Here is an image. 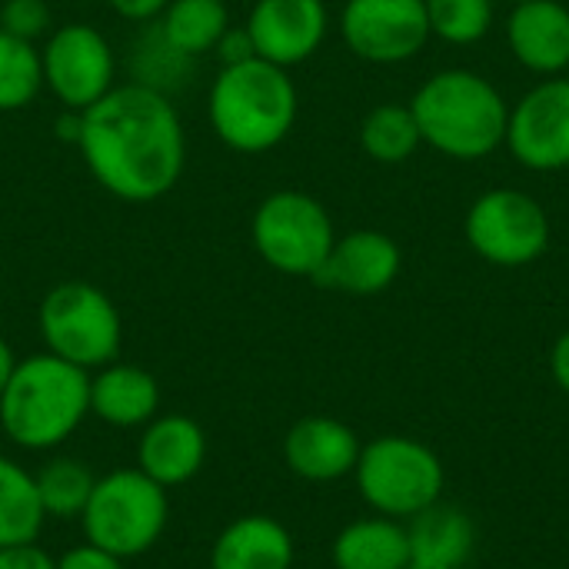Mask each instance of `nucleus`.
I'll list each match as a JSON object with an SVG mask.
<instances>
[{
	"label": "nucleus",
	"instance_id": "7c9ffc66",
	"mask_svg": "<svg viewBox=\"0 0 569 569\" xmlns=\"http://www.w3.org/2000/svg\"><path fill=\"white\" fill-rule=\"evenodd\" d=\"M217 53H220L223 67H230V63H243V60L257 57V53H253V40H250L247 27H240V30H237V27H230V30L220 37Z\"/></svg>",
	"mask_w": 569,
	"mask_h": 569
},
{
	"label": "nucleus",
	"instance_id": "c9c22d12",
	"mask_svg": "<svg viewBox=\"0 0 569 569\" xmlns=\"http://www.w3.org/2000/svg\"><path fill=\"white\" fill-rule=\"evenodd\" d=\"M507 3H523V0H507Z\"/></svg>",
	"mask_w": 569,
	"mask_h": 569
},
{
	"label": "nucleus",
	"instance_id": "cd10ccee",
	"mask_svg": "<svg viewBox=\"0 0 569 569\" xmlns=\"http://www.w3.org/2000/svg\"><path fill=\"white\" fill-rule=\"evenodd\" d=\"M53 13L47 0H3L0 7V30L20 37V40H37L50 30Z\"/></svg>",
	"mask_w": 569,
	"mask_h": 569
},
{
	"label": "nucleus",
	"instance_id": "bb28decb",
	"mask_svg": "<svg viewBox=\"0 0 569 569\" xmlns=\"http://www.w3.org/2000/svg\"><path fill=\"white\" fill-rule=\"evenodd\" d=\"M430 37L453 47L483 40L493 27V0H427Z\"/></svg>",
	"mask_w": 569,
	"mask_h": 569
},
{
	"label": "nucleus",
	"instance_id": "c85d7f7f",
	"mask_svg": "<svg viewBox=\"0 0 569 569\" xmlns=\"http://www.w3.org/2000/svg\"><path fill=\"white\" fill-rule=\"evenodd\" d=\"M57 569H123V560L93 543H80L70 547L63 557H57Z\"/></svg>",
	"mask_w": 569,
	"mask_h": 569
},
{
	"label": "nucleus",
	"instance_id": "0eeeda50",
	"mask_svg": "<svg viewBox=\"0 0 569 569\" xmlns=\"http://www.w3.org/2000/svg\"><path fill=\"white\" fill-rule=\"evenodd\" d=\"M37 327L47 353L93 373L120 357L123 320L117 303L87 280L50 287L37 310Z\"/></svg>",
	"mask_w": 569,
	"mask_h": 569
},
{
	"label": "nucleus",
	"instance_id": "473e14b6",
	"mask_svg": "<svg viewBox=\"0 0 569 569\" xmlns=\"http://www.w3.org/2000/svg\"><path fill=\"white\" fill-rule=\"evenodd\" d=\"M550 373H553L557 387L569 397V330L557 337V343L550 350Z\"/></svg>",
	"mask_w": 569,
	"mask_h": 569
},
{
	"label": "nucleus",
	"instance_id": "2eb2a0df",
	"mask_svg": "<svg viewBox=\"0 0 569 569\" xmlns=\"http://www.w3.org/2000/svg\"><path fill=\"white\" fill-rule=\"evenodd\" d=\"M360 437L337 417H303L283 437V463L307 483H333L353 477L360 460Z\"/></svg>",
	"mask_w": 569,
	"mask_h": 569
},
{
	"label": "nucleus",
	"instance_id": "9b49d317",
	"mask_svg": "<svg viewBox=\"0 0 569 569\" xmlns=\"http://www.w3.org/2000/svg\"><path fill=\"white\" fill-rule=\"evenodd\" d=\"M340 37L367 63H407L430 40L427 0H347L340 10Z\"/></svg>",
	"mask_w": 569,
	"mask_h": 569
},
{
	"label": "nucleus",
	"instance_id": "7ed1b4c3",
	"mask_svg": "<svg viewBox=\"0 0 569 569\" xmlns=\"http://www.w3.org/2000/svg\"><path fill=\"white\" fill-rule=\"evenodd\" d=\"M90 417V373L53 357L17 360L0 393V430L20 450L47 453L70 440Z\"/></svg>",
	"mask_w": 569,
	"mask_h": 569
},
{
	"label": "nucleus",
	"instance_id": "f257e3e1",
	"mask_svg": "<svg viewBox=\"0 0 569 569\" xmlns=\"http://www.w3.org/2000/svg\"><path fill=\"white\" fill-rule=\"evenodd\" d=\"M77 150L90 177L123 203L167 197L187 163V133L173 100L147 83H117L80 113Z\"/></svg>",
	"mask_w": 569,
	"mask_h": 569
},
{
	"label": "nucleus",
	"instance_id": "20e7f679",
	"mask_svg": "<svg viewBox=\"0 0 569 569\" xmlns=\"http://www.w3.org/2000/svg\"><path fill=\"white\" fill-rule=\"evenodd\" d=\"M300 97L290 73L250 57L217 73L207 93V117L220 143L237 153H267L280 147L297 123Z\"/></svg>",
	"mask_w": 569,
	"mask_h": 569
},
{
	"label": "nucleus",
	"instance_id": "423d86ee",
	"mask_svg": "<svg viewBox=\"0 0 569 569\" xmlns=\"http://www.w3.org/2000/svg\"><path fill=\"white\" fill-rule=\"evenodd\" d=\"M353 480L373 513L407 523L443 500L447 473L433 447L403 433H387L360 447Z\"/></svg>",
	"mask_w": 569,
	"mask_h": 569
},
{
	"label": "nucleus",
	"instance_id": "aec40b11",
	"mask_svg": "<svg viewBox=\"0 0 569 569\" xmlns=\"http://www.w3.org/2000/svg\"><path fill=\"white\" fill-rule=\"evenodd\" d=\"M333 569H407L410 537L407 523L390 517H360L350 520L330 547Z\"/></svg>",
	"mask_w": 569,
	"mask_h": 569
},
{
	"label": "nucleus",
	"instance_id": "39448f33",
	"mask_svg": "<svg viewBox=\"0 0 569 569\" xmlns=\"http://www.w3.org/2000/svg\"><path fill=\"white\" fill-rule=\"evenodd\" d=\"M170 503L167 490L153 483L137 467L110 470L107 477H97L93 493L80 513L87 543L120 557L137 560L150 553L160 537L167 533Z\"/></svg>",
	"mask_w": 569,
	"mask_h": 569
},
{
	"label": "nucleus",
	"instance_id": "6e6552de",
	"mask_svg": "<svg viewBox=\"0 0 569 569\" xmlns=\"http://www.w3.org/2000/svg\"><path fill=\"white\" fill-rule=\"evenodd\" d=\"M250 240L260 260L277 273L313 280L337 240V230L317 197L303 190H277L253 210Z\"/></svg>",
	"mask_w": 569,
	"mask_h": 569
},
{
	"label": "nucleus",
	"instance_id": "5701e85b",
	"mask_svg": "<svg viewBox=\"0 0 569 569\" xmlns=\"http://www.w3.org/2000/svg\"><path fill=\"white\" fill-rule=\"evenodd\" d=\"M43 520L47 513L33 473H27L17 460L0 457V550L37 543Z\"/></svg>",
	"mask_w": 569,
	"mask_h": 569
},
{
	"label": "nucleus",
	"instance_id": "393cba45",
	"mask_svg": "<svg viewBox=\"0 0 569 569\" xmlns=\"http://www.w3.org/2000/svg\"><path fill=\"white\" fill-rule=\"evenodd\" d=\"M33 480L43 513L53 520H80L97 483L90 467L73 457H53L50 463H43L40 473H33Z\"/></svg>",
	"mask_w": 569,
	"mask_h": 569
},
{
	"label": "nucleus",
	"instance_id": "a878e982",
	"mask_svg": "<svg viewBox=\"0 0 569 569\" xmlns=\"http://www.w3.org/2000/svg\"><path fill=\"white\" fill-rule=\"evenodd\" d=\"M40 90H43L40 50L30 40L0 30V113L30 107Z\"/></svg>",
	"mask_w": 569,
	"mask_h": 569
},
{
	"label": "nucleus",
	"instance_id": "f8f14e48",
	"mask_svg": "<svg viewBox=\"0 0 569 569\" xmlns=\"http://www.w3.org/2000/svg\"><path fill=\"white\" fill-rule=\"evenodd\" d=\"M513 160L537 173L569 170V77H547L510 107L507 143Z\"/></svg>",
	"mask_w": 569,
	"mask_h": 569
},
{
	"label": "nucleus",
	"instance_id": "c756f323",
	"mask_svg": "<svg viewBox=\"0 0 569 569\" xmlns=\"http://www.w3.org/2000/svg\"><path fill=\"white\" fill-rule=\"evenodd\" d=\"M0 569H57V560L37 543H23L0 550Z\"/></svg>",
	"mask_w": 569,
	"mask_h": 569
},
{
	"label": "nucleus",
	"instance_id": "412c9836",
	"mask_svg": "<svg viewBox=\"0 0 569 569\" xmlns=\"http://www.w3.org/2000/svg\"><path fill=\"white\" fill-rule=\"evenodd\" d=\"M410 537V560L437 563L447 569H463L477 547L473 520L453 503H433L413 520H407Z\"/></svg>",
	"mask_w": 569,
	"mask_h": 569
},
{
	"label": "nucleus",
	"instance_id": "f03ea898",
	"mask_svg": "<svg viewBox=\"0 0 569 569\" xmlns=\"http://www.w3.org/2000/svg\"><path fill=\"white\" fill-rule=\"evenodd\" d=\"M420 140L450 160H483L507 143L510 103L477 70L450 67L423 80L410 100Z\"/></svg>",
	"mask_w": 569,
	"mask_h": 569
},
{
	"label": "nucleus",
	"instance_id": "1a4fd4ad",
	"mask_svg": "<svg viewBox=\"0 0 569 569\" xmlns=\"http://www.w3.org/2000/svg\"><path fill=\"white\" fill-rule=\"evenodd\" d=\"M467 243L493 267L517 270L537 263L550 247V217L543 203L513 187H493L473 200L463 220Z\"/></svg>",
	"mask_w": 569,
	"mask_h": 569
},
{
	"label": "nucleus",
	"instance_id": "72a5a7b5",
	"mask_svg": "<svg viewBox=\"0 0 569 569\" xmlns=\"http://www.w3.org/2000/svg\"><path fill=\"white\" fill-rule=\"evenodd\" d=\"M13 367H17V357H13L10 343L0 337V393H3V387H7V380H10V373H13Z\"/></svg>",
	"mask_w": 569,
	"mask_h": 569
},
{
	"label": "nucleus",
	"instance_id": "4468645a",
	"mask_svg": "<svg viewBox=\"0 0 569 569\" xmlns=\"http://www.w3.org/2000/svg\"><path fill=\"white\" fill-rule=\"evenodd\" d=\"M403 253L383 230H350L333 240L313 283L347 297H377L400 277Z\"/></svg>",
	"mask_w": 569,
	"mask_h": 569
},
{
	"label": "nucleus",
	"instance_id": "dca6fc26",
	"mask_svg": "<svg viewBox=\"0 0 569 569\" xmlns=\"http://www.w3.org/2000/svg\"><path fill=\"white\" fill-rule=\"evenodd\" d=\"M207 463V433L183 413H157L137 443V470L163 490L190 483Z\"/></svg>",
	"mask_w": 569,
	"mask_h": 569
},
{
	"label": "nucleus",
	"instance_id": "ddd939ff",
	"mask_svg": "<svg viewBox=\"0 0 569 569\" xmlns=\"http://www.w3.org/2000/svg\"><path fill=\"white\" fill-rule=\"evenodd\" d=\"M243 27L260 60L290 70L323 47L330 13L323 0H257Z\"/></svg>",
	"mask_w": 569,
	"mask_h": 569
},
{
	"label": "nucleus",
	"instance_id": "6ab92c4d",
	"mask_svg": "<svg viewBox=\"0 0 569 569\" xmlns=\"http://www.w3.org/2000/svg\"><path fill=\"white\" fill-rule=\"evenodd\" d=\"M293 533L267 513L230 520L210 547V569H293Z\"/></svg>",
	"mask_w": 569,
	"mask_h": 569
},
{
	"label": "nucleus",
	"instance_id": "b1692460",
	"mask_svg": "<svg viewBox=\"0 0 569 569\" xmlns=\"http://www.w3.org/2000/svg\"><path fill=\"white\" fill-rule=\"evenodd\" d=\"M420 143L423 140L410 103H380L360 123V147L377 163L397 167L410 160Z\"/></svg>",
	"mask_w": 569,
	"mask_h": 569
},
{
	"label": "nucleus",
	"instance_id": "f704fd0d",
	"mask_svg": "<svg viewBox=\"0 0 569 569\" xmlns=\"http://www.w3.org/2000/svg\"><path fill=\"white\" fill-rule=\"evenodd\" d=\"M407 569H447V567H437V563H423V560H410Z\"/></svg>",
	"mask_w": 569,
	"mask_h": 569
},
{
	"label": "nucleus",
	"instance_id": "2f4dec72",
	"mask_svg": "<svg viewBox=\"0 0 569 569\" xmlns=\"http://www.w3.org/2000/svg\"><path fill=\"white\" fill-rule=\"evenodd\" d=\"M107 3H110L113 13H120L123 20H130V23H147V20H157L170 0H107Z\"/></svg>",
	"mask_w": 569,
	"mask_h": 569
},
{
	"label": "nucleus",
	"instance_id": "4be33fe9",
	"mask_svg": "<svg viewBox=\"0 0 569 569\" xmlns=\"http://www.w3.org/2000/svg\"><path fill=\"white\" fill-rule=\"evenodd\" d=\"M157 20L160 37L187 60L213 53L220 37L230 30L223 0H170Z\"/></svg>",
	"mask_w": 569,
	"mask_h": 569
},
{
	"label": "nucleus",
	"instance_id": "a211bd4d",
	"mask_svg": "<svg viewBox=\"0 0 569 569\" xmlns=\"http://www.w3.org/2000/svg\"><path fill=\"white\" fill-rule=\"evenodd\" d=\"M160 413V383L137 363H107L90 377V417L107 427H147Z\"/></svg>",
	"mask_w": 569,
	"mask_h": 569
},
{
	"label": "nucleus",
	"instance_id": "9d476101",
	"mask_svg": "<svg viewBox=\"0 0 569 569\" xmlns=\"http://www.w3.org/2000/svg\"><path fill=\"white\" fill-rule=\"evenodd\" d=\"M43 87L63 110H87L117 87V57L93 23H63L40 47Z\"/></svg>",
	"mask_w": 569,
	"mask_h": 569
},
{
	"label": "nucleus",
	"instance_id": "f3484780",
	"mask_svg": "<svg viewBox=\"0 0 569 569\" xmlns=\"http://www.w3.org/2000/svg\"><path fill=\"white\" fill-rule=\"evenodd\" d=\"M507 47L520 67L560 77L569 67V7L563 0H523L507 17Z\"/></svg>",
	"mask_w": 569,
	"mask_h": 569
}]
</instances>
